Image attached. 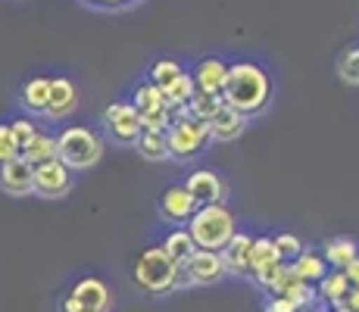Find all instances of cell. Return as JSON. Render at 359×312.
Listing matches in <instances>:
<instances>
[{
	"mask_svg": "<svg viewBox=\"0 0 359 312\" xmlns=\"http://www.w3.org/2000/svg\"><path fill=\"white\" fill-rule=\"evenodd\" d=\"M0 191L10 197H29L34 194V165L25 156H16L10 163H0Z\"/></svg>",
	"mask_w": 359,
	"mask_h": 312,
	"instance_id": "obj_12",
	"label": "cell"
},
{
	"mask_svg": "<svg viewBox=\"0 0 359 312\" xmlns=\"http://www.w3.org/2000/svg\"><path fill=\"white\" fill-rule=\"evenodd\" d=\"M291 272L300 281H306V284H319L331 272V266L325 262V256L322 253H316V250H303V253L291 262Z\"/></svg>",
	"mask_w": 359,
	"mask_h": 312,
	"instance_id": "obj_19",
	"label": "cell"
},
{
	"mask_svg": "<svg viewBox=\"0 0 359 312\" xmlns=\"http://www.w3.org/2000/svg\"><path fill=\"white\" fill-rule=\"evenodd\" d=\"M197 94V85H194V75L184 72L178 81H172L169 88H163V103L165 109H172V113H178V109H188L191 97Z\"/></svg>",
	"mask_w": 359,
	"mask_h": 312,
	"instance_id": "obj_22",
	"label": "cell"
},
{
	"mask_svg": "<svg viewBox=\"0 0 359 312\" xmlns=\"http://www.w3.org/2000/svg\"><path fill=\"white\" fill-rule=\"evenodd\" d=\"M79 107V85L69 75L50 79V107H47V119H66Z\"/></svg>",
	"mask_w": 359,
	"mask_h": 312,
	"instance_id": "obj_15",
	"label": "cell"
},
{
	"mask_svg": "<svg viewBox=\"0 0 359 312\" xmlns=\"http://www.w3.org/2000/svg\"><path fill=\"white\" fill-rule=\"evenodd\" d=\"M103 156V141L97 131L85 128V125H69L57 135V159H63L72 172H85L97 165Z\"/></svg>",
	"mask_w": 359,
	"mask_h": 312,
	"instance_id": "obj_4",
	"label": "cell"
},
{
	"mask_svg": "<svg viewBox=\"0 0 359 312\" xmlns=\"http://www.w3.org/2000/svg\"><path fill=\"white\" fill-rule=\"evenodd\" d=\"M337 75H341L347 85H359V47H350V50L341 53V60H337Z\"/></svg>",
	"mask_w": 359,
	"mask_h": 312,
	"instance_id": "obj_29",
	"label": "cell"
},
{
	"mask_svg": "<svg viewBox=\"0 0 359 312\" xmlns=\"http://www.w3.org/2000/svg\"><path fill=\"white\" fill-rule=\"evenodd\" d=\"M250 250H253V238L244 231H238L229 244H225L222 259H225L229 275H250Z\"/></svg>",
	"mask_w": 359,
	"mask_h": 312,
	"instance_id": "obj_17",
	"label": "cell"
},
{
	"mask_svg": "<svg viewBox=\"0 0 359 312\" xmlns=\"http://www.w3.org/2000/svg\"><path fill=\"white\" fill-rule=\"evenodd\" d=\"M147 75H150V81H154V85L163 91V88H169L172 81L182 79V75H184V66H182L178 60H156L154 66H150Z\"/></svg>",
	"mask_w": 359,
	"mask_h": 312,
	"instance_id": "obj_27",
	"label": "cell"
},
{
	"mask_svg": "<svg viewBox=\"0 0 359 312\" xmlns=\"http://www.w3.org/2000/svg\"><path fill=\"white\" fill-rule=\"evenodd\" d=\"M137 154L144 159H150V163H160V159H172L169 156V137L160 135V131H144L141 141L135 144Z\"/></svg>",
	"mask_w": 359,
	"mask_h": 312,
	"instance_id": "obj_24",
	"label": "cell"
},
{
	"mask_svg": "<svg viewBox=\"0 0 359 312\" xmlns=\"http://www.w3.org/2000/svg\"><path fill=\"white\" fill-rule=\"evenodd\" d=\"M135 109L137 113H150V109H160V107H165L163 103V91L154 85V81H144V85H137L135 88Z\"/></svg>",
	"mask_w": 359,
	"mask_h": 312,
	"instance_id": "obj_28",
	"label": "cell"
},
{
	"mask_svg": "<svg viewBox=\"0 0 359 312\" xmlns=\"http://www.w3.org/2000/svg\"><path fill=\"white\" fill-rule=\"evenodd\" d=\"M16 156H22V147H19L10 122H0V163H10V159H16Z\"/></svg>",
	"mask_w": 359,
	"mask_h": 312,
	"instance_id": "obj_32",
	"label": "cell"
},
{
	"mask_svg": "<svg viewBox=\"0 0 359 312\" xmlns=\"http://www.w3.org/2000/svg\"><path fill=\"white\" fill-rule=\"evenodd\" d=\"M81 4L94 6V10H107V13H116V10H128V6L141 4V0H81Z\"/></svg>",
	"mask_w": 359,
	"mask_h": 312,
	"instance_id": "obj_34",
	"label": "cell"
},
{
	"mask_svg": "<svg viewBox=\"0 0 359 312\" xmlns=\"http://www.w3.org/2000/svg\"><path fill=\"white\" fill-rule=\"evenodd\" d=\"M72 300L81 306V312H109L113 309V290L107 287V281L97 275H88V278L72 284Z\"/></svg>",
	"mask_w": 359,
	"mask_h": 312,
	"instance_id": "obj_11",
	"label": "cell"
},
{
	"mask_svg": "<svg viewBox=\"0 0 359 312\" xmlns=\"http://www.w3.org/2000/svg\"><path fill=\"white\" fill-rule=\"evenodd\" d=\"M247 122H250V116L238 113V109H231V107H222L210 122V137L212 141H222V144L234 141V137H241L247 131Z\"/></svg>",
	"mask_w": 359,
	"mask_h": 312,
	"instance_id": "obj_16",
	"label": "cell"
},
{
	"mask_svg": "<svg viewBox=\"0 0 359 312\" xmlns=\"http://www.w3.org/2000/svg\"><path fill=\"white\" fill-rule=\"evenodd\" d=\"M188 234L194 238L197 250H212L222 253L225 244L238 234V219L225 203H212V206H200L194 212V219L188 222Z\"/></svg>",
	"mask_w": 359,
	"mask_h": 312,
	"instance_id": "obj_3",
	"label": "cell"
},
{
	"mask_svg": "<svg viewBox=\"0 0 359 312\" xmlns=\"http://www.w3.org/2000/svg\"><path fill=\"white\" fill-rule=\"evenodd\" d=\"M347 303H350V309H353V312H359V287H353L347 294Z\"/></svg>",
	"mask_w": 359,
	"mask_h": 312,
	"instance_id": "obj_37",
	"label": "cell"
},
{
	"mask_svg": "<svg viewBox=\"0 0 359 312\" xmlns=\"http://www.w3.org/2000/svg\"><path fill=\"white\" fill-rule=\"evenodd\" d=\"M322 256H325V262L331 269H341L344 272L359 256V244L353 238H331V240H325V247H322Z\"/></svg>",
	"mask_w": 359,
	"mask_h": 312,
	"instance_id": "obj_21",
	"label": "cell"
},
{
	"mask_svg": "<svg viewBox=\"0 0 359 312\" xmlns=\"http://www.w3.org/2000/svg\"><path fill=\"white\" fill-rule=\"evenodd\" d=\"M272 75H269L266 66L253 60H238V62H229V81H225V107L238 109L244 116H257L269 107L272 100Z\"/></svg>",
	"mask_w": 359,
	"mask_h": 312,
	"instance_id": "obj_1",
	"label": "cell"
},
{
	"mask_svg": "<svg viewBox=\"0 0 359 312\" xmlns=\"http://www.w3.org/2000/svg\"><path fill=\"white\" fill-rule=\"evenodd\" d=\"M22 156L29 159L32 165H41V163H50L57 159V137H50L47 131H38V137L22 150Z\"/></svg>",
	"mask_w": 359,
	"mask_h": 312,
	"instance_id": "obj_25",
	"label": "cell"
},
{
	"mask_svg": "<svg viewBox=\"0 0 359 312\" xmlns=\"http://www.w3.org/2000/svg\"><path fill=\"white\" fill-rule=\"evenodd\" d=\"M72 191V169L63 159L34 165V197L41 200H63Z\"/></svg>",
	"mask_w": 359,
	"mask_h": 312,
	"instance_id": "obj_8",
	"label": "cell"
},
{
	"mask_svg": "<svg viewBox=\"0 0 359 312\" xmlns=\"http://www.w3.org/2000/svg\"><path fill=\"white\" fill-rule=\"evenodd\" d=\"M344 275L350 278V287H359V256H356L353 262H350L347 269H344Z\"/></svg>",
	"mask_w": 359,
	"mask_h": 312,
	"instance_id": "obj_36",
	"label": "cell"
},
{
	"mask_svg": "<svg viewBox=\"0 0 359 312\" xmlns=\"http://www.w3.org/2000/svg\"><path fill=\"white\" fill-rule=\"evenodd\" d=\"M131 278H135V284L144 294L163 297V294H172L175 287H182V269H178V262L163 247H147L135 259Z\"/></svg>",
	"mask_w": 359,
	"mask_h": 312,
	"instance_id": "obj_2",
	"label": "cell"
},
{
	"mask_svg": "<svg viewBox=\"0 0 359 312\" xmlns=\"http://www.w3.org/2000/svg\"><path fill=\"white\" fill-rule=\"evenodd\" d=\"M225 278H229L225 259L222 253H212V250H197L182 266V284H191V287H210Z\"/></svg>",
	"mask_w": 359,
	"mask_h": 312,
	"instance_id": "obj_7",
	"label": "cell"
},
{
	"mask_svg": "<svg viewBox=\"0 0 359 312\" xmlns=\"http://www.w3.org/2000/svg\"><path fill=\"white\" fill-rule=\"evenodd\" d=\"M272 240H275V247H278L281 259H285L287 266H291V262L297 259V256H300L303 250H306V247H303V240L297 238V234H291V231H281V234H275Z\"/></svg>",
	"mask_w": 359,
	"mask_h": 312,
	"instance_id": "obj_30",
	"label": "cell"
},
{
	"mask_svg": "<svg viewBox=\"0 0 359 312\" xmlns=\"http://www.w3.org/2000/svg\"><path fill=\"white\" fill-rule=\"evenodd\" d=\"M103 128L109 131L116 144L122 147H135L144 135V125H141V113L135 109V103L128 100H119V103H109L103 109Z\"/></svg>",
	"mask_w": 359,
	"mask_h": 312,
	"instance_id": "obj_6",
	"label": "cell"
},
{
	"mask_svg": "<svg viewBox=\"0 0 359 312\" xmlns=\"http://www.w3.org/2000/svg\"><path fill=\"white\" fill-rule=\"evenodd\" d=\"M334 312H353V309H350V303L344 300V303H337V306H334Z\"/></svg>",
	"mask_w": 359,
	"mask_h": 312,
	"instance_id": "obj_38",
	"label": "cell"
},
{
	"mask_svg": "<svg viewBox=\"0 0 359 312\" xmlns=\"http://www.w3.org/2000/svg\"><path fill=\"white\" fill-rule=\"evenodd\" d=\"M10 128H13V135H16V141H19V147H29V144L34 141V137H38V125H34L32 119H13L10 122Z\"/></svg>",
	"mask_w": 359,
	"mask_h": 312,
	"instance_id": "obj_33",
	"label": "cell"
},
{
	"mask_svg": "<svg viewBox=\"0 0 359 312\" xmlns=\"http://www.w3.org/2000/svg\"><path fill=\"white\" fill-rule=\"evenodd\" d=\"M156 210H160L163 222H169V225H184V222L194 219V212L200 210V203L191 197V191L184 184H172V187H165V191L160 194Z\"/></svg>",
	"mask_w": 359,
	"mask_h": 312,
	"instance_id": "obj_9",
	"label": "cell"
},
{
	"mask_svg": "<svg viewBox=\"0 0 359 312\" xmlns=\"http://www.w3.org/2000/svg\"><path fill=\"white\" fill-rule=\"evenodd\" d=\"M172 119H175V113L172 109H150V113H141V125H144V131H160V135H165L169 131V125Z\"/></svg>",
	"mask_w": 359,
	"mask_h": 312,
	"instance_id": "obj_31",
	"label": "cell"
},
{
	"mask_svg": "<svg viewBox=\"0 0 359 312\" xmlns=\"http://www.w3.org/2000/svg\"><path fill=\"white\" fill-rule=\"evenodd\" d=\"M266 312H300V309H297L291 300H285V297H272V300L266 303Z\"/></svg>",
	"mask_w": 359,
	"mask_h": 312,
	"instance_id": "obj_35",
	"label": "cell"
},
{
	"mask_svg": "<svg viewBox=\"0 0 359 312\" xmlns=\"http://www.w3.org/2000/svg\"><path fill=\"white\" fill-rule=\"evenodd\" d=\"M285 266L278 247L272 238H253V250H250V278L269 287V281L278 275V269Z\"/></svg>",
	"mask_w": 359,
	"mask_h": 312,
	"instance_id": "obj_10",
	"label": "cell"
},
{
	"mask_svg": "<svg viewBox=\"0 0 359 312\" xmlns=\"http://www.w3.org/2000/svg\"><path fill=\"white\" fill-rule=\"evenodd\" d=\"M222 107H225L222 97H212V94H200V91H197L194 97H191V103H188V113L194 116V119H200V122L210 125V122H212V116H216Z\"/></svg>",
	"mask_w": 359,
	"mask_h": 312,
	"instance_id": "obj_26",
	"label": "cell"
},
{
	"mask_svg": "<svg viewBox=\"0 0 359 312\" xmlns=\"http://www.w3.org/2000/svg\"><path fill=\"white\" fill-rule=\"evenodd\" d=\"M194 85L200 94H212V97H222L225 94V81H229V62L219 60V57H203L194 66Z\"/></svg>",
	"mask_w": 359,
	"mask_h": 312,
	"instance_id": "obj_14",
	"label": "cell"
},
{
	"mask_svg": "<svg viewBox=\"0 0 359 312\" xmlns=\"http://www.w3.org/2000/svg\"><path fill=\"white\" fill-rule=\"evenodd\" d=\"M191 191V197L197 200L200 206H212V203H222L225 194H229V184H225V178L219 175V172L212 169H197L188 175V184H184Z\"/></svg>",
	"mask_w": 359,
	"mask_h": 312,
	"instance_id": "obj_13",
	"label": "cell"
},
{
	"mask_svg": "<svg viewBox=\"0 0 359 312\" xmlns=\"http://www.w3.org/2000/svg\"><path fill=\"white\" fill-rule=\"evenodd\" d=\"M163 250L172 256V259L178 262V269H182L184 262H188L191 256L197 253V244H194V238H191V234H188V228H175V231H169V234H165Z\"/></svg>",
	"mask_w": 359,
	"mask_h": 312,
	"instance_id": "obj_23",
	"label": "cell"
},
{
	"mask_svg": "<svg viewBox=\"0 0 359 312\" xmlns=\"http://www.w3.org/2000/svg\"><path fill=\"white\" fill-rule=\"evenodd\" d=\"M165 137H169V156L188 163V159L203 154L206 141H210V125L194 119L188 109H178L169 131H165Z\"/></svg>",
	"mask_w": 359,
	"mask_h": 312,
	"instance_id": "obj_5",
	"label": "cell"
},
{
	"mask_svg": "<svg viewBox=\"0 0 359 312\" xmlns=\"http://www.w3.org/2000/svg\"><path fill=\"white\" fill-rule=\"evenodd\" d=\"M350 278L341 272V269H331V272L325 275V278L319 281V287H316V294H319V300H325L331 309L337 306V303H344L347 300V294H350Z\"/></svg>",
	"mask_w": 359,
	"mask_h": 312,
	"instance_id": "obj_20",
	"label": "cell"
},
{
	"mask_svg": "<svg viewBox=\"0 0 359 312\" xmlns=\"http://www.w3.org/2000/svg\"><path fill=\"white\" fill-rule=\"evenodd\" d=\"M19 103L32 116H47V107H50V79H44V75L29 79L22 85V91H19Z\"/></svg>",
	"mask_w": 359,
	"mask_h": 312,
	"instance_id": "obj_18",
	"label": "cell"
}]
</instances>
